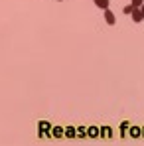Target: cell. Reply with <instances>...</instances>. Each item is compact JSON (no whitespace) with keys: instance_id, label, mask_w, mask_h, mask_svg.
<instances>
[{"instance_id":"obj_7","label":"cell","mask_w":144,"mask_h":146,"mask_svg":"<svg viewBox=\"0 0 144 146\" xmlns=\"http://www.w3.org/2000/svg\"><path fill=\"white\" fill-rule=\"evenodd\" d=\"M57 2H61V0H57Z\"/></svg>"},{"instance_id":"obj_4","label":"cell","mask_w":144,"mask_h":146,"mask_svg":"<svg viewBox=\"0 0 144 146\" xmlns=\"http://www.w3.org/2000/svg\"><path fill=\"white\" fill-rule=\"evenodd\" d=\"M132 10H134V6H132V4H126V6L122 8V12H124L126 16H128V14H132Z\"/></svg>"},{"instance_id":"obj_6","label":"cell","mask_w":144,"mask_h":146,"mask_svg":"<svg viewBox=\"0 0 144 146\" xmlns=\"http://www.w3.org/2000/svg\"><path fill=\"white\" fill-rule=\"evenodd\" d=\"M140 10H142V18H144V4H142V6H140Z\"/></svg>"},{"instance_id":"obj_1","label":"cell","mask_w":144,"mask_h":146,"mask_svg":"<svg viewBox=\"0 0 144 146\" xmlns=\"http://www.w3.org/2000/svg\"><path fill=\"white\" fill-rule=\"evenodd\" d=\"M130 18H132V22H134V24H140V22H144L142 10H140V8H134V10H132V14H130Z\"/></svg>"},{"instance_id":"obj_5","label":"cell","mask_w":144,"mask_h":146,"mask_svg":"<svg viewBox=\"0 0 144 146\" xmlns=\"http://www.w3.org/2000/svg\"><path fill=\"white\" fill-rule=\"evenodd\" d=\"M130 4H132L134 8H140V6L144 4V0H130Z\"/></svg>"},{"instance_id":"obj_3","label":"cell","mask_w":144,"mask_h":146,"mask_svg":"<svg viewBox=\"0 0 144 146\" xmlns=\"http://www.w3.org/2000/svg\"><path fill=\"white\" fill-rule=\"evenodd\" d=\"M95 2L97 8H101V10H109V6H111V0H93Z\"/></svg>"},{"instance_id":"obj_2","label":"cell","mask_w":144,"mask_h":146,"mask_svg":"<svg viewBox=\"0 0 144 146\" xmlns=\"http://www.w3.org/2000/svg\"><path fill=\"white\" fill-rule=\"evenodd\" d=\"M105 22L109 26H115L117 24V16L113 14V10H105Z\"/></svg>"}]
</instances>
